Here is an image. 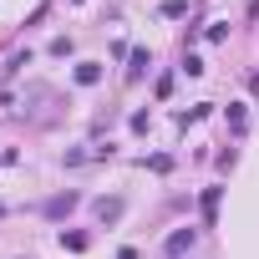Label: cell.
Returning a JSON list of instances; mask_svg holds the SVG:
<instances>
[{"label": "cell", "mask_w": 259, "mask_h": 259, "mask_svg": "<svg viewBox=\"0 0 259 259\" xmlns=\"http://www.w3.org/2000/svg\"><path fill=\"white\" fill-rule=\"evenodd\" d=\"M97 213H102V219H117V213H122V198H102Z\"/></svg>", "instance_id": "obj_5"}, {"label": "cell", "mask_w": 259, "mask_h": 259, "mask_svg": "<svg viewBox=\"0 0 259 259\" xmlns=\"http://www.w3.org/2000/svg\"><path fill=\"white\" fill-rule=\"evenodd\" d=\"M143 66H153V61H148V51H133V66H127V71H133V76H143Z\"/></svg>", "instance_id": "obj_6"}, {"label": "cell", "mask_w": 259, "mask_h": 259, "mask_svg": "<svg viewBox=\"0 0 259 259\" xmlns=\"http://www.w3.org/2000/svg\"><path fill=\"white\" fill-rule=\"evenodd\" d=\"M213 213H219V188H208V193H203V219L213 224Z\"/></svg>", "instance_id": "obj_4"}, {"label": "cell", "mask_w": 259, "mask_h": 259, "mask_svg": "<svg viewBox=\"0 0 259 259\" xmlns=\"http://www.w3.org/2000/svg\"><path fill=\"white\" fill-rule=\"evenodd\" d=\"M61 249H87V234H61Z\"/></svg>", "instance_id": "obj_7"}, {"label": "cell", "mask_w": 259, "mask_h": 259, "mask_svg": "<svg viewBox=\"0 0 259 259\" xmlns=\"http://www.w3.org/2000/svg\"><path fill=\"white\" fill-rule=\"evenodd\" d=\"M71 208H76V193H61V198H51V203H46V213H51V219H56V213H71Z\"/></svg>", "instance_id": "obj_1"}, {"label": "cell", "mask_w": 259, "mask_h": 259, "mask_svg": "<svg viewBox=\"0 0 259 259\" xmlns=\"http://www.w3.org/2000/svg\"><path fill=\"white\" fill-rule=\"evenodd\" d=\"M97 76H102V66H97V61H81V66H76V81H81V87H92Z\"/></svg>", "instance_id": "obj_2"}, {"label": "cell", "mask_w": 259, "mask_h": 259, "mask_svg": "<svg viewBox=\"0 0 259 259\" xmlns=\"http://www.w3.org/2000/svg\"><path fill=\"white\" fill-rule=\"evenodd\" d=\"M183 249H193V229H183V234L168 239V254H183Z\"/></svg>", "instance_id": "obj_3"}]
</instances>
